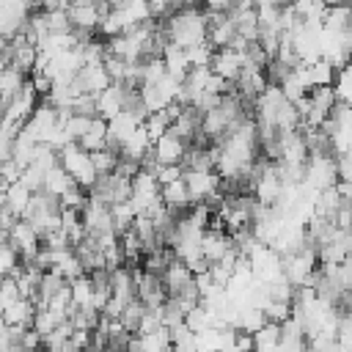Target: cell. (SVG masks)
<instances>
[{
  "label": "cell",
  "instance_id": "3957f363",
  "mask_svg": "<svg viewBox=\"0 0 352 352\" xmlns=\"http://www.w3.org/2000/svg\"><path fill=\"white\" fill-rule=\"evenodd\" d=\"M316 270V250L311 245L300 248L297 253H289L280 258V275L286 278V283L292 289H300V286H308L311 283V275Z\"/></svg>",
  "mask_w": 352,
  "mask_h": 352
},
{
  "label": "cell",
  "instance_id": "8d00e7d4",
  "mask_svg": "<svg viewBox=\"0 0 352 352\" xmlns=\"http://www.w3.org/2000/svg\"><path fill=\"white\" fill-rule=\"evenodd\" d=\"M19 297V292H16V283H14V278H8V275H3L0 278V314L14 302Z\"/></svg>",
  "mask_w": 352,
  "mask_h": 352
},
{
  "label": "cell",
  "instance_id": "b9f144b4",
  "mask_svg": "<svg viewBox=\"0 0 352 352\" xmlns=\"http://www.w3.org/2000/svg\"><path fill=\"white\" fill-rule=\"evenodd\" d=\"M294 0H253V6H275V8H283V6H292Z\"/></svg>",
  "mask_w": 352,
  "mask_h": 352
},
{
  "label": "cell",
  "instance_id": "1f68e13d",
  "mask_svg": "<svg viewBox=\"0 0 352 352\" xmlns=\"http://www.w3.org/2000/svg\"><path fill=\"white\" fill-rule=\"evenodd\" d=\"M143 129H146V135H148V140L154 143L160 135H165L168 129H170V121H168V116L160 110V113H148L146 118H143Z\"/></svg>",
  "mask_w": 352,
  "mask_h": 352
},
{
  "label": "cell",
  "instance_id": "f35d334b",
  "mask_svg": "<svg viewBox=\"0 0 352 352\" xmlns=\"http://www.w3.org/2000/svg\"><path fill=\"white\" fill-rule=\"evenodd\" d=\"M69 341H72V346H77V349L82 352V349L91 346V330H72Z\"/></svg>",
  "mask_w": 352,
  "mask_h": 352
},
{
  "label": "cell",
  "instance_id": "74e56055",
  "mask_svg": "<svg viewBox=\"0 0 352 352\" xmlns=\"http://www.w3.org/2000/svg\"><path fill=\"white\" fill-rule=\"evenodd\" d=\"M148 6V14L151 19H160V16H170L173 11H179V0H146Z\"/></svg>",
  "mask_w": 352,
  "mask_h": 352
},
{
  "label": "cell",
  "instance_id": "44dd1931",
  "mask_svg": "<svg viewBox=\"0 0 352 352\" xmlns=\"http://www.w3.org/2000/svg\"><path fill=\"white\" fill-rule=\"evenodd\" d=\"M264 311L261 308H253V305H236V316H234V330H239V333H256V330H261L264 327Z\"/></svg>",
  "mask_w": 352,
  "mask_h": 352
},
{
  "label": "cell",
  "instance_id": "ac0fdd59",
  "mask_svg": "<svg viewBox=\"0 0 352 352\" xmlns=\"http://www.w3.org/2000/svg\"><path fill=\"white\" fill-rule=\"evenodd\" d=\"M33 311H36V305H33L30 300L16 297V300L0 314V319L6 322V327H30V322H33Z\"/></svg>",
  "mask_w": 352,
  "mask_h": 352
},
{
  "label": "cell",
  "instance_id": "6da1fadb",
  "mask_svg": "<svg viewBox=\"0 0 352 352\" xmlns=\"http://www.w3.org/2000/svg\"><path fill=\"white\" fill-rule=\"evenodd\" d=\"M162 33L168 44L179 50H190L206 41V16L198 8H179L168 16V22L162 25Z\"/></svg>",
  "mask_w": 352,
  "mask_h": 352
},
{
  "label": "cell",
  "instance_id": "f6af8a7d",
  "mask_svg": "<svg viewBox=\"0 0 352 352\" xmlns=\"http://www.w3.org/2000/svg\"><path fill=\"white\" fill-rule=\"evenodd\" d=\"M234 6H253V0H236Z\"/></svg>",
  "mask_w": 352,
  "mask_h": 352
},
{
  "label": "cell",
  "instance_id": "d6a6232c",
  "mask_svg": "<svg viewBox=\"0 0 352 352\" xmlns=\"http://www.w3.org/2000/svg\"><path fill=\"white\" fill-rule=\"evenodd\" d=\"M91 118H94V116H77V113H72V116L63 121V129H66V135H69V138L77 143V140H80V138L88 132V126H91Z\"/></svg>",
  "mask_w": 352,
  "mask_h": 352
},
{
  "label": "cell",
  "instance_id": "9c48e42d",
  "mask_svg": "<svg viewBox=\"0 0 352 352\" xmlns=\"http://www.w3.org/2000/svg\"><path fill=\"white\" fill-rule=\"evenodd\" d=\"M80 220L88 236H99V234H116L113 228V217H110V206L96 204L91 198H85L82 209H80Z\"/></svg>",
  "mask_w": 352,
  "mask_h": 352
},
{
  "label": "cell",
  "instance_id": "e0dca14e",
  "mask_svg": "<svg viewBox=\"0 0 352 352\" xmlns=\"http://www.w3.org/2000/svg\"><path fill=\"white\" fill-rule=\"evenodd\" d=\"M151 154V140H148V135H146V129H143V124L118 146V157H124V160H132V162H140L143 157H148Z\"/></svg>",
  "mask_w": 352,
  "mask_h": 352
},
{
  "label": "cell",
  "instance_id": "d6986e66",
  "mask_svg": "<svg viewBox=\"0 0 352 352\" xmlns=\"http://www.w3.org/2000/svg\"><path fill=\"white\" fill-rule=\"evenodd\" d=\"M160 58H162V63H165V74L173 77V80H179V82H182L184 74L190 72V63H187L184 50H179V47H173V44H165L162 52H160Z\"/></svg>",
  "mask_w": 352,
  "mask_h": 352
},
{
  "label": "cell",
  "instance_id": "277c9868",
  "mask_svg": "<svg viewBox=\"0 0 352 352\" xmlns=\"http://www.w3.org/2000/svg\"><path fill=\"white\" fill-rule=\"evenodd\" d=\"M336 179V162L333 154H308L305 160V170H302V187H308L311 192H322L327 187H333Z\"/></svg>",
  "mask_w": 352,
  "mask_h": 352
},
{
  "label": "cell",
  "instance_id": "83f0119b",
  "mask_svg": "<svg viewBox=\"0 0 352 352\" xmlns=\"http://www.w3.org/2000/svg\"><path fill=\"white\" fill-rule=\"evenodd\" d=\"M41 16V25L47 33H69L72 25H69V16H66V8H55V11H38Z\"/></svg>",
  "mask_w": 352,
  "mask_h": 352
},
{
  "label": "cell",
  "instance_id": "60d3db41",
  "mask_svg": "<svg viewBox=\"0 0 352 352\" xmlns=\"http://www.w3.org/2000/svg\"><path fill=\"white\" fill-rule=\"evenodd\" d=\"M206 3V11H217V14H226V11H231V6L236 3V0H204Z\"/></svg>",
  "mask_w": 352,
  "mask_h": 352
},
{
  "label": "cell",
  "instance_id": "bcb514c9",
  "mask_svg": "<svg viewBox=\"0 0 352 352\" xmlns=\"http://www.w3.org/2000/svg\"><path fill=\"white\" fill-rule=\"evenodd\" d=\"M231 352H239V349H236V346H234V349H231Z\"/></svg>",
  "mask_w": 352,
  "mask_h": 352
},
{
  "label": "cell",
  "instance_id": "f1b7e54d",
  "mask_svg": "<svg viewBox=\"0 0 352 352\" xmlns=\"http://www.w3.org/2000/svg\"><path fill=\"white\" fill-rule=\"evenodd\" d=\"M88 160H91L96 176H102V173H113V168H116V162H118V151L110 148V146H104V148H99V151H91Z\"/></svg>",
  "mask_w": 352,
  "mask_h": 352
},
{
  "label": "cell",
  "instance_id": "4dcf8cb0",
  "mask_svg": "<svg viewBox=\"0 0 352 352\" xmlns=\"http://www.w3.org/2000/svg\"><path fill=\"white\" fill-rule=\"evenodd\" d=\"M333 94H336V102L341 104H349L352 99V80H349V66H341L336 69V77H333Z\"/></svg>",
  "mask_w": 352,
  "mask_h": 352
},
{
  "label": "cell",
  "instance_id": "836d02e7",
  "mask_svg": "<svg viewBox=\"0 0 352 352\" xmlns=\"http://www.w3.org/2000/svg\"><path fill=\"white\" fill-rule=\"evenodd\" d=\"M212 47L204 41V44H195V47H190V50H184V55H187V63H190V69H195V66H209L212 63Z\"/></svg>",
  "mask_w": 352,
  "mask_h": 352
},
{
  "label": "cell",
  "instance_id": "8992f818",
  "mask_svg": "<svg viewBox=\"0 0 352 352\" xmlns=\"http://www.w3.org/2000/svg\"><path fill=\"white\" fill-rule=\"evenodd\" d=\"M248 267L253 272V280L270 283V280H275L280 275V256L270 245H256L248 253Z\"/></svg>",
  "mask_w": 352,
  "mask_h": 352
},
{
  "label": "cell",
  "instance_id": "e575fe53",
  "mask_svg": "<svg viewBox=\"0 0 352 352\" xmlns=\"http://www.w3.org/2000/svg\"><path fill=\"white\" fill-rule=\"evenodd\" d=\"M264 319L267 322H275V324H280V322H286L289 316H292V302H278V300H270L264 308Z\"/></svg>",
  "mask_w": 352,
  "mask_h": 352
},
{
  "label": "cell",
  "instance_id": "52a82bcc",
  "mask_svg": "<svg viewBox=\"0 0 352 352\" xmlns=\"http://www.w3.org/2000/svg\"><path fill=\"white\" fill-rule=\"evenodd\" d=\"M245 60H248L245 50L223 47V50H214V52H212V63H209V69H212L220 80H226L228 85H234L236 77H239V72H242V66H245Z\"/></svg>",
  "mask_w": 352,
  "mask_h": 352
},
{
  "label": "cell",
  "instance_id": "4fadbf2b",
  "mask_svg": "<svg viewBox=\"0 0 352 352\" xmlns=\"http://www.w3.org/2000/svg\"><path fill=\"white\" fill-rule=\"evenodd\" d=\"M140 124H143V118H140L138 113H132V110H121L118 116H113V118L107 121V135H104V138H107V146L118 151V146H121V143H124Z\"/></svg>",
  "mask_w": 352,
  "mask_h": 352
},
{
  "label": "cell",
  "instance_id": "484cf974",
  "mask_svg": "<svg viewBox=\"0 0 352 352\" xmlns=\"http://www.w3.org/2000/svg\"><path fill=\"white\" fill-rule=\"evenodd\" d=\"M30 195H33V192H30L28 187H22L19 182H14V184L6 187V204H3V206L11 209L16 217H22L25 209H28V204H30Z\"/></svg>",
  "mask_w": 352,
  "mask_h": 352
},
{
  "label": "cell",
  "instance_id": "ee69618b",
  "mask_svg": "<svg viewBox=\"0 0 352 352\" xmlns=\"http://www.w3.org/2000/svg\"><path fill=\"white\" fill-rule=\"evenodd\" d=\"M198 3H204V0H179V6H184V8H195Z\"/></svg>",
  "mask_w": 352,
  "mask_h": 352
},
{
  "label": "cell",
  "instance_id": "7dc6e473",
  "mask_svg": "<svg viewBox=\"0 0 352 352\" xmlns=\"http://www.w3.org/2000/svg\"><path fill=\"white\" fill-rule=\"evenodd\" d=\"M41 352H44V349H41Z\"/></svg>",
  "mask_w": 352,
  "mask_h": 352
},
{
  "label": "cell",
  "instance_id": "d590c367",
  "mask_svg": "<svg viewBox=\"0 0 352 352\" xmlns=\"http://www.w3.org/2000/svg\"><path fill=\"white\" fill-rule=\"evenodd\" d=\"M151 173H154V179H157V184L162 187V184H170V182H176V179H182L184 168H182V165H157Z\"/></svg>",
  "mask_w": 352,
  "mask_h": 352
},
{
  "label": "cell",
  "instance_id": "7c38bea8",
  "mask_svg": "<svg viewBox=\"0 0 352 352\" xmlns=\"http://www.w3.org/2000/svg\"><path fill=\"white\" fill-rule=\"evenodd\" d=\"M184 151H187V143L173 132H165L151 143V157L157 165H182Z\"/></svg>",
  "mask_w": 352,
  "mask_h": 352
},
{
  "label": "cell",
  "instance_id": "ffe728a7",
  "mask_svg": "<svg viewBox=\"0 0 352 352\" xmlns=\"http://www.w3.org/2000/svg\"><path fill=\"white\" fill-rule=\"evenodd\" d=\"M160 201H162V206H168L170 212L187 209V206H190V195H187L184 182L176 179V182H170V184H162V187H160Z\"/></svg>",
  "mask_w": 352,
  "mask_h": 352
},
{
  "label": "cell",
  "instance_id": "cb8c5ba5",
  "mask_svg": "<svg viewBox=\"0 0 352 352\" xmlns=\"http://www.w3.org/2000/svg\"><path fill=\"white\" fill-rule=\"evenodd\" d=\"M278 341H280V324L264 322V327L253 333V352H278Z\"/></svg>",
  "mask_w": 352,
  "mask_h": 352
},
{
  "label": "cell",
  "instance_id": "5b68a950",
  "mask_svg": "<svg viewBox=\"0 0 352 352\" xmlns=\"http://www.w3.org/2000/svg\"><path fill=\"white\" fill-rule=\"evenodd\" d=\"M182 182L187 187L190 204H209V201H220V176L214 170H184Z\"/></svg>",
  "mask_w": 352,
  "mask_h": 352
},
{
  "label": "cell",
  "instance_id": "ba28073f",
  "mask_svg": "<svg viewBox=\"0 0 352 352\" xmlns=\"http://www.w3.org/2000/svg\"><path fill=\"white\" fill-rule=\"evenodd\" d=\"M129 88L118 85V82H110V88H104L102 94L94 96V110H96V118L102 121H110L113 116H118L121 110H126V102H129Z\"/></svg>",
  "mask_w": 352,
  "mask_h": 352
},
{
  "label": "cell",
  "instance_id": "7bdbcfd3",
  "mask_svg": "<svg viewBox=\"0 0 352 352\" xmlns=\"http://www.w3.org/2000/svg\"><path fill=\"white\" fill-rule=\"evenodd\" d=\"M102 0H66V8L69 6H99Z\"/></svg>",
  "mask_w": 352,
  "mask_h": 352
},
{
  "label": "cell",
  "instance_id": "9a60e30c",
  "mask_svg": "<svg viewBox=\"0 0 352 352\" xmlns=\"http://www.w3.org/2000/svg\"><path fill=\"white\" fill-rule=\"evenodd\" d=\"M160 283H162L165 294H168V297H173V294H179V292H184L187 286H192V272H190L182 261L170 258V261H168V267L160 272Z\"/></svg>",
  "mask_w": 352,
  "mask_h": 352
},
{
  "label": "cell",
  "instance_id": "30bf717a",
  "mask_svg": "<svg viewBox=\"0 0 352 352\" xmlns=\"http://www.w3.org/2000/svg\"><path fill=\"white\" fill-rule=\"evenodd\" d=\"M107 11H110V6L102 0L99 6H69V8H66V16H69L72 30L85 38V36H91L94 28H99V19H102Z\"/></svg>",
  "mask_w": 352,
  "mask_h": 352
},
{
  "label": "cell",
  "instance_id": "8fae6325",
  "mask_svg": "<svg viewBox=\"0 0 352 352\" xmlns=\"http://www.w3.org/2000/svg\"><path fill=\"white\" fill-rule=\"evenodd\" d=\"M8 245L16 250V256H22L25 261H33V256L38 253V248H41V239H38V234L30 228V223H25L22 217L11 226V231H8Z\"/></svg>",
  "mask_w": 352,
  "mask_h": 352
},
{
  "label": "cell",
  "instance_id": "7402d4cb",
  "mask_svg": "<svg viewBox=\"0 0 352 352\" xmlns=\"http://www.w3.org/2000/svg\"><path fill=\"white\" fill-rule=\"evenodd\" d=\"M72 187H77V184L72 182V176H69L60 165L50 168V170H47V176H44V182H41V190H44L47 195H52V198H60V195H63V192H69Z\"/></svg>",
  "mask_w": 352,
  "mask_h": 352
},
{
  "label": "cell",
  "instance_id": "f546056e",
  "mask_svg": "<svg viewBox=\"0 0 352 352\" xmlns=\"http://www.w3.org/2000/svg\"><path fill=\"white\" fill-rule=\"evenodd\" d=\"M110 217H113V228H116V234L121 236V234L132 226L135 212H132L129 201H118V204H110Z\"/></svg>",
  "mask_w": 352,
  "mask_h": 352
},
{
  "label": "cell",
  "instance_id": "4316f807",
  "mask_svg": "<svg viewBox=\"0 0 352 352\" xmlns=\"http://www.w3.org/2000/svg\"><path fill=\"white\" fill-rule=\"evenodd\" d=\"M305 74H308V85L311 88H322V85H333V77H336V69L327 63V60H314L305 66Z\"/></svg>",
  "mask_w": 352,
  "mask_h": 352
},
{
  "label": "cell",
  "instance_id": "2e32d148",
  "mask_svg": "<svg viewBox=\"0 0 352 352\" xmlns=\"http://www.w3.org/2000/svg\"><path fill=\"white\" fill-rule=\"evenodd\" d=\"M74 80H77V85H80V91L82 94H88V96H96V94H102L104 88H110V74L104 72V66L102 63H94V66H82L77 74H74Z\"/></svg>",
  "mask_w": 352,
  "mask_h": 352
},
{
  "label": "cell",
  "instance_id": "5bb4252c",
  "mask_svg": "<svg viewBox=\"0 0 352 352\" xmlns=\"http://www.w3.org/2000/svg\"><path fill=\"white\" fill-rule=\"evenodd\" d=\"M231 236L226 231H217V228H206L201 234V258L206 264H217L223 258L226 250H231Z\"/></svg>",
  "mask_w": 352,
  "mask_h": 352
},
{
  "label": "cell",
  "instance_id": "d4e9b609",
  "mask_svg": "<svg viewBox=\"0 0 352 352\" xmlns=\"http://www.w3.org/2000/svg\"><path fill=\"white\" fill-rule=\"evenodd\" d=\"M69 294H72V305L74 308H91V300H94V283L88 275H80V278H72L69 280Z\"/></svg>",
  "mask_w": 352,
  "mask_h": 352
},
{
  "label": "cell",
  "instance_id": "ab89813d",
  "mask_svg": "<svg viewBox=\"0 0 352 352\" xmlns=\"http://www.w3.org/2000/svg\"><path fill=\"white\" fill-rule=\"evenodd\" d=\"M234 346H236L239 352H253V336H250V333H239V330H236Z\"/></svg>",
  "mask_w": 352,
  "mask_h": 352
},
{
  "label": "cell",
  "instance_id": "603a6c76",
  "mask_svg": "<svg viewBox=\"0 0 352 352\" xmlns=\"http://www.w3.org/2000/svg\"><path fill=\"white\" fill-rule=\"evenodd\" d=\"M104 135H107V121H102V118H96V116H94V118H91L88 132L77 140V146H80L82 151H88V154H91V151H99V148H104V146H107V138H104Z\"/></svg>",
  "mask_w": 352,
  "mask_h": 352
},
{
  "label": "cell",
  "instance_id": "7a4b0ae2",
  "mask_svg": "<svg viewBox=\"0 0 352 352\" xmlns=\"http://www.w3.org/2000/svg\"><path fill=\"white\" fill-rule=\"evenodd\" d=\"M58 154V165L72 176V182L80 187V190H91L94 182H96V170L88 160V151H82L77 143H66L63 148L55 151Z\"/></svg>",
  "mask_w": 352,
  "mask_h": 352
}]
</instances>
